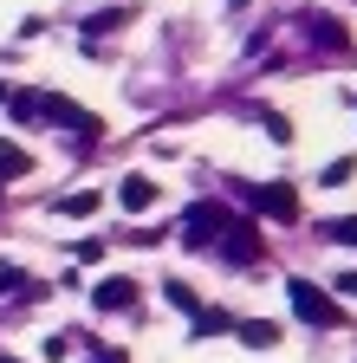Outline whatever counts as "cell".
<instances>
[{
  "label": "cell",
  "mask_w": 357,
  "mask_h": 363,
  "mask_svg": "<svg viewBox=\"0 0 357 363\" xmlns=\"http://www.w3.org/2000/svg\"><path fill=\"white\" fill-rule=\"evenodd\" d=\"M286 292H292V311L305 318V325H319V331H344V305L325 298L312 279H286Z\"/></svg>",
  "instance_id": "obj_1"
},
{
  "label": "cell",
  "mask_w": 357,
  "mask_h": 363,
  "mask_svg": "<svg viewBox=\"0 0 357 363\" xmlns=\"http://www.w3.org/2000/svg\"><path fill=\"white\" fill-rule=\"evenodd\" d=\"M182 227H189V234H182L189 247H214V240H221V227H228V208H221V201H195Z\"/></svg>",
  "instance_id": "obj_2"
},
{
  "label": "cell",
  "mask_w": 357,
  "mask_h": 363,
  "mask_svg": "<svg viewBox=\"0 0 357 363\" xmlns=\"http://www.w3.org/2000/svg\"><path fill=\"white\" fill-rule=\"evenodd\" d=\"M247 201H253L266 220H292V214H299V189H292V182H266V189H247Z\"/></svg>",
  "instance_id": "obj_3"
},
{
  "label": "cell",
  "mask_w": 357,
  "mask_h": 363,
  "mask_svg": "<svg viewBox=\"0 0 357 363\" xmlns=\"http://www.w3.org/2000/svg\"><path fill=\"white\" fill-rule=\"evenodd\" d=\"M221 253H228L234 266H247V259H260V220H228L221 227V240H214Z\"/></svg>",
  "instance_id": "obj_4"
},
{
  "label": "cell",
  "mask_w": 357,
  "mask_h": 363,
  "mask_svg": "<svg viewBox=\"0 0 357 363\" xmlns=\"http://www.w3.org/2000/svg\"><path fill=\"white\" fill-rule=\"evenodd\" d=\"M98 311H130V305H137V279H98Z\"/></svg>",
  "instance_id": "obj_5"
},
{
  "label": "cell",
  "mask_w": 357,
  "mask_h": 363,
  "mask_svg": "<svg viewBox=\"0 0 357 363\" xmlns=\"http://www.w3.org/2000/svg\"><path fill=\"white\" fill-rule=\"evenodd\" d=\"M117 201H123V214H143V208L156 201V182H150V175H123V182H117Z\"/></svg>",
  "instance_id": "obj_6"
},
{
  "label": "cell",
  "mask_w": 357,
  "mask_h": 363,
  "mask_svg": "<svg viewBox=\"0 0 357 363\" xmlns=\"http://www.w3.org/2000/svg\"><path fill=\"white\" fill-rule=\"evenodd\" d=\"M305 33H312V39H319V45H325V52H344V45H351V33H344V26L331 20V13H312V20H305Z\"/></svg>",
  "instance_id": "obj_7"
},
{
  "label": "cell",
  "mask_w": 357,
  "mask_h": 363,
  "mask_svg": "<svg viewBox=\"0 0 357 363\" xmlns=\"http://www.w3.org/2000/svg\"><path fill=\"white\" fill-rule=\"evenodd\" d=\"M241 344L273 350V344H280V325H273V318H247V325H241Z\"/></svg>",
  "instance_id": "obj_8"
},
{
  "label": "cell",
  "mask_w": 357,
  "mask_h": 363,
  "mask_svg": "<svg viewBox=\"0 0 357 363\" xmlns=\"http://www.w3.org/2000/svg\"><path fill=\"white\" fill-rule=\"evenodd\" d=\"M7 104H13V117H20V123H39V117H46V91H13Z\"/></svg>",
  "instance_id": "obj_9"
},
{
  "label": "cell",
  "mask_w": 357,
  "mask_h": 363,
  "mask_svg": "<svg viewBox=\"0 0 357 363\" xmlns=\"http://www.w3.org/2000/svg\"><path fill=\"white\" fill-rule=\"evenodd\" d=\"M163 298H169L175 311H202V298H195V292H189L182 279H169V286H163Z\"/></svg>",
  "instance_id": "obj_10"
},
{
  "label": "cell",
  "mask_w": 357,
  "mask_h": 363,
  "mask_svg": "<svg viewBox=\"0 0 357 363\" xmlns=\"http://www.w3.org/2000/svg\"><path fill=\"white\" fill-rule=\"evenodd\" d=\"M351 175H357V162H351V156H338V162H331L319 182H325V189H338V182H351Z\"/></svg>",
  "instance_id": "obj_11"
},
{
  "label": "cell",
  "mask_w": 357,
  "mask_h": 363,
  "mask_svg": "<svg viewBox=\"0 0 357 363\" xmlns=\"http://www.w3.org/2000/svg\"><path fill=\"white\" fill-rule=\"evenodd\" d=\"M266 136H273V143H292V123H286L280 111H266Z\"/></svg>",
  "instance_id": "obj_12"
},
{
  "label": "cell",
  "mask_w": 357,
  "mask_h": 363,
  "mask_svg": "<svg viewBox=\"0 0 357 363\" xmlns=\"http://www.w3.org/2000/svg\"><path fill=\"white\" fill-rule=\"evenodd\" d=\"M59 208H65V214H92V208H98V195H92V189H84V195H65Z\"/></svg>",
  "instance_id": "obj_13"
},
{
  "label": "cell",
  "mask_w": 357,
  "mask_h": 363,
  "mask_svg": "<svg viewBox=\"0 0 357 363\" xmlns=\"http://www.w3.org/2000/svg\"><path fill=\"white\" fill-rule=\"evenodd\" d=\"M331 240H344V247H357V214H344V220H331Z\"/></svg>",
  "instance_id": "obj_14"
},
{
  "label": "cell",
  "mask_w": 357,
  "mask_h": 363,
  "mask_svg": "<svg viewBox=\"0 0 357 363\" xmlns=\"http://www.w3.org/2000/svg\"><path fill=\"white\" fill-rule=\"evenodd\" d=\"M20 279H26L20 266H0V292H20Z\"/></svg>",
  "instance_id": "obj_15"
},
{
  "label": "cell",
  "mask_w": 357,
  "mask_h": 363,
  "mask_svg": "<svg viewBox=\"0 0 357 363\" xmlns=\"http://www.w3.org/2000/svg\"><path fill=\"white\" fill-rule=\"evenodd\" d=\"M338 292H351V298H357V272H338Z\"/></svg>",
  "instance_id": "obj_16"
},
{
  "label": "cell",
  "mask_w": 357,
  "mask_h": 363,
  "mask_svg": "<svg viewBox=\"0 0 357 363\" xmlns=\"http://www.w3.org/2000/svg\"><path fill=\"white\" fill-rule=\"evenodd\" d=\"M7 98H13V91H7V84H0V104H7Z\"/></svg>",
  "instance_id": "obj_17"
},
{
  "label": "cell",
  "mask_w": 357,
  "mask_h": 363,
  "mask_svg": "<svg viewBox=\"0 0 357 363\" xmlns=\"http://www.w3.org/2000/svg\"><path fill=\"white\" fill-rule=\"evenodd\" d=\"M228 7H247V0H228Z\"/></svg>",
  "instance_id": "obj_18"
},
{
  "label": "cell",
  "mask_w": 357,
  "mask_h": 363,
  "mask_svg": "<svg viewBox=\"0 0 357 363\" xmlns=\"http://www.w3.org/2000/svg\"><path fill=\"white\" fill-rule=\"evenodd\" d=\"M0 363H20V357H0Z\"/></svg>",
  "instance_id": "obj_19"
}]
</instances>
